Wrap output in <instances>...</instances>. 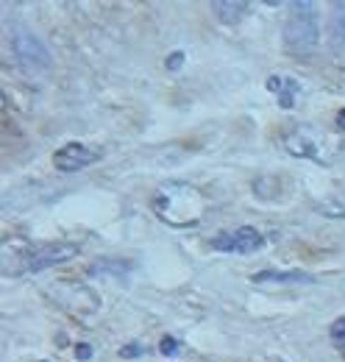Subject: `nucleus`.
<instances>
[{"label": "nucleus", "instance_id": "nucleus-7", "mask_svg": "<svg viewBox=\"0 0 345 362\" xmlns=\"http://www.w3.org/2000/svg\"><path fill=\"white\" fill-rule=\"evenodd\" d=\"M284 148L293 156H303V159H323V148H320V136H315L309 129H296L284 136Z\"/></svg>", "mask_w": 345, "mask_h": 362}, {"label": "nucleus", "instance_id": "nucleus-5", "mask_svg": "<svg viewBox=\"0 0 345 362\" xmlns=\"http://www.w3.org/2000/svg\"><path fill=\"white\" fill-rule=\"evenodd\" d=\"M209 245L215 251H223V254H257L259 248L264 245V237L254 226H240L234 228V231H226V234L212 237Z\"/></svg>", "mask_w": 345, "mask_h": 362}, {"label": "nucleus", "instance_id": "nucleus-16", "mask_svg": "<svg viewBox=\"0 0 345 362\" xmlns=\"http://www.w3.org/2000/svg\"><path fill=\"white\" fill-rule=\"evenodd\" d=\"M175 351H178V343H175L172 337H165V340H162V354H168V357H172Z\"/></svg>", "mask_w": 345, "mask_h": 362}, {"label": "nucleus", "instance_id": "nucleus-2", "mask_svg": "<svg viewBox=\"0 0 345 362\" xmlns=\"http://www.w3.org/2000/svg\"><path fill=\"white\" fill-rule=\"evenodd\" d=\"M320 25H317V6L309 0H298L290 8V17L284 23V45L290 53H312L317 47Z\"/></svg>", "mask_w": 345, "mask_h": 362}, {"label": "nucleus", "instance_id": "nucleus-8", "mask_svg": "<svg viewBox=\"0 0 345 362\" xmlns=\"http://www.w3.org/2000/svg\"><path fill=\"white\" fill-rule=\"evenodd\" d=\"M267 90L279 95V106H281V109H293V106H296V95L301 92V84H298L296 78L270 76V78H267Z\"/></svg>", "mask_w": 345, "mask_h": 362}, {"label": "nucleus", "instance_id": "nucleus-1", "mask_svg": "<svg viewBox=\"0 0 345 362\" xmlns=\"http://www.w3.org/2000/svg\"><path fill=\"white\" fill-rule=\"evenodd\" d=\"M153 212L172 228H192L206 212V198L187 181H162L153 195Z\"/></svg>", "mask_w": 345, "mask_h": 362}, {"label": "nucleus", "instance_id": "nucleus-10", "mask_svg": "<svg viewBox=\"0 0 345 362\" xmlns=\"http://www.w3.org/2000/svg\"><path fill=\"white\" fill-rule=\"evenodd\" d=\"M329 37H332V47H345V0L334 3V14L329 23Z\"/></svg>", "mask_w": 345, "mask_h": 362}, {"label": "nucleus", "instance_id": "nucleus-9", "mask_svg": "<svg viewBox=\"0 0 345 362\" xmlns=\"http://www.w3.org/2000/svg\"><path fill=\"white\" fill-rule=\"evenodd\" d=\"M212 11H215V17L223 23V25H237L242 17H245V11H248V3H242V0H215L212 3Z\"/></svg>", "mask_w": 345, "mask_h": 362}, {"label": "nucleus", "instance_id": "nucleus-11", "mask_svg": "<svg viewBox=\"0 0 345 362\" xmlns=\"http://www.w3.org/2000/svg\"><path fill=\"white\" fill-rule=\"evenodd\" d=\"M251 281H312V276L309 273H301V271H287V273H279V271H262V273H254V279Z\"/></svg>", "mask_w": 345, "mask_h": 362}, {"label": "nucleus", "instance_id": "nucleus-14", "mask_svg": "<svg viewBox=\"0 0 345 362\" xmlns=\"http://www.w3.org/2000/svg\"><path fill=\"white\" fill-rule=\"evenodd\" d=\"M142 351H145V349H142L139 343H131V346H126V349L120 351V357H126V360H134V357H142Z\"/></svg>", "mask_w": 345, "mask_h": 362}, {"label": "nucleus", "instance_id": "nucleus-3", "mask_svg": "<svg viewBox=\"0 0 345 362\" xmlns=\"http://www.w3.org/2000/svg\"><path fill=\"white\" fill-rule=\"evenodd\" d=\"M81 245L73 243V240H56V243H47V245H23V254L20 257H6L3 259V271L11 268V262L23 259V268L20 273H40L45 268H53V265H62L73 257H78Z\"/></svg>", "mask_w": 345, "mask_h": 362}, {"label": "nucleus", "instance_id": "nucleus-13", "mask_svg": "<svg viewBox=\"0 0 345 362\" xmlns=\"http://www.w3.org/2000/svg\"><path fill=\"white\" fill-rule=\"evenodd\" d=\"M329 334H332V343H334V346L345 349V315H340L337 320H334V323H332Z\"/></svg>", "mask_w": 345, "mask_h": 362}, {"label": "nucleus", "instance_id": "nucleus-12", "mask_svg": "<svg viewBox=\"0 0 345 362\" xmlns=\"http://www.w3.org/2000/svg\"><path fill=\"white\" fill-rule=\"evenodd\" d=\"M320 209H323L329 218H343L345 221V192L334 195V198H329V201H323Z\"/></svg>", "mask_w": 345, "mask_h": 362}, {"label": "nucleus", "instance_id": "nucleus-17", "mask_svg": "<svg viewBox=\"0 0 345 362\" xmlns=\"http://www.w3.org/2000/svg\"><path fill=\"white\" fill-rule=\"evenodd\" d=\"M76 357H78V360H89V357H92V346L78 343V346H76Z\"/></svg>", "mask_w": 345, "mask_h": 362}, {"label": "nucleus", "instance_id": "nucleus-4", "mask_svg": "<svg viewBox=\"0 0 345 362\" xmlns=\"http://www.w3.org/2000/svg\"><path fill=\"white\" fill-rule=\"evenodd\" d=\"M11 53H14V59L23 67H28L34 73L50 70V50L31 31H14V37H11Z\"/></svg>", "mask_w": 345, "mask_h": 362}, {"label": "nucleus", "instance_id": "nucleus-18", "mask_svg": "<svg viewBox=\"0 0 345 362\" xmlns=\"http://www.w3.org/2000/svg\"><path fill=\"white\" fill-rule=\"evenodd\" d=\"M337 129H340V132H345V109L337 115Z\"/></svg>", "mask_w": 345, "mask_h": 362}, {"label": "nucleus", "instance_id": "nucleus-15", "mask_svg": "<svg viewBox=\"0 0 345 362\" xmlns=\"http://www.w3.org/2000/svg\"><path fill=\"white\" fill-rule=\"evenodd\" d=\"M181 64H184V53H181V50L170 53V59H168V70H178Z\"/></svg>", "mask_w": 345, "mask_h": 362}, {"label": "nucleus", "instance_id": "nucleus-6", "mask_svg": "<svg viewBox=\"0 0 345 362\" xmlns=\"http://www.w3.org/2000/svg\"><path fill=\"white\" fill-rule=\"evenodd\" d=\"M98 159H100V151L86 148L81 142H67L53 153V168L62 173H76V170H84L89 165H95Z\"/></svg>", "mask_w": 345, "mask_h": 362}]
</instances>
